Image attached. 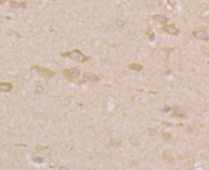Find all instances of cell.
Here are the masks:
<instances>
[{
    "label": "cell",
    "instance_id": "cell-7",
    "mask_svg": "<svg viewBox=\"0 0 209 170\" xmlns=\"http://www.w3.org/2000/svg\"><path fill=\"white\" fill-rule=\"evenodd\" d=\"M13 89V86L8 82H1L0 83V90L1 92H9Z\"/></svg>",
    "mask_w": 209,
    "mask_h": 170
},
{
    "label": "cell",
    "instance_id": "cell-3",
    "mask_svg": "<svg viewBox=\"0 0 209 170\" xmlns=\"http://www.w3.org/2000/svg\"><path fill=\"white\" fill-rule=\"evenodd\" d=\"M62 74L68 80L72 81L80 76V71L77 68H71L70 69H65L62 71Z\"/></svg>",
    "mask_w": 209,
    "mask_h": 170
},
{
    "label": "cell",
    "instance_id": "cell-8",
    "mask_svg": "<svg viewBox=\"0 0 209 170\" xmlns=\"http://www.w3.org/2000/svg\"><path fill=\"white\" fill-rule=\"evenodd\" d=\"M152 19L155 21L159 22V23L161 24H165L168 21V18L166 17V16H164L162 15H158V14L152 16Z\"/></svg>",
    "mask_w": 209,
    "mask_h": 170
},
{
    "label": "cell",
    "instance_id": "cell-6",
    "mask_svg": "<svg viewBox=\"0 0 209 170\" xmlns=\"http://www.w3.org/2000/svg\"><path fill=\"white\" fill-rule=\"evenodd\" d=\"M193 35L194 38H196L198 39H201L203 41H208L209 36L208 35L207 33L205 31L203 30H199V31H194L193 32Z\"/></svg>",
    "mask_w": 209,
    "mask_h": 170
},
{
    "label": "cell",
    "instance_id": "cell-16",
    "mask_svg": "<svg viewBox=\"0 0 209 170\" xmlns=\"http://www.w3.org/2000/svg\"><path fill=\"white\" fill-rule=\"evenodd\" d=\"M170 110H171V108H169V107H168V108H164V109H162V111L163 112L167 113V112H168L169 111H170Z\"/></svg>",
    "mask_w": 209,
    "mask_h": 170
},
{
    "label": "cell",
    "instance_id": "cell-9",
    "mask_svg": "<svg viewBox=\"0 0 209 170\" xmlns=\"http://www.w3.org/2000/svg\"><path fill=\"white\" fill-rule=\"evenodd\" d=\"M185 110L183 108L180 107V106H176L175 107V110L174 113L173 114V115L176 116V117H180V118H183L185 117Z\"/></svg>",
    "mask_w": 209,
    "mask_h": 170
},
{
    "label": "cell",
    "instance_id": "cell-17",
    "mask_svg": "<svg viewBox=\"0 0 209 170\" xmlns=\"http://www.w3.org/2000/svg\"><path fill=\"white\" fill-rule=\"evenodd\" d=\"M163 137L164 138L165 137V139L166 138L169 139V135L168 134V133H165V136H163Z\"/></svg>",
    "mask_w": 209,
    "mask_h": 170
},
{
    "label": "cell",
    "instance_id": "cell-11",
    "mask_svg": "<svg viewBox=\"0 0 209 170\" xmlns=\"http://www.w3.org/2000/svg\"><path fill=\"white\" fill-rule=\"evenodd\" d=\"M129 66L130 69L132 70H134V71H136V72H140V71L143 70V66H142V65L137 64V63L131 64Z\"/></svg>",
    "mask_w": 209,
    "mask_h": 170
},
{
    "label": "cell",
    "instance_id": "cell-15",
    "mask_svg": "<svg viewBox=\"0 0 209 170\" xmlns=\"http://www.w3.org/2000/svg\"><path fill=\"white\" fill-rule=\"evenodd\" d=\"M149 39L151 41H153L155 39V35L154 32H152L150 34H149Z\"/></svg>",
    "mask_w": 209,
    "mask_h": 170
},
{
    "label": "cell",
    "instance_id": "cell-2",
    "mask_svg": "<svg viewBox=\"0 0 209 170\" xmlns=\"http://www.w3.org/2000/svg\"><path fill=\"white\" fill-rule=\"evenodd\" d=\"M32 70H34L38 74L46 78H51L55 75V73L53 71L38 65L32 66Z\"/></svg>",
    "mask_w": 209,
    "mask_h": 170
},
{
    "label": "cell",
    "instance_id": "cell-10",
    "mask_svg": "<svg viewBox=\"0 0 209 170\" xmlns=\"http://www.w3.org/2000/svg\"><path fill=\"white\" fill-rule=\"evenodd\" d=\"M10 7L11 8H16V9H18V8H26V3L23 1L18 2L12 1L10 2Z\"/></svg>",
    "mask_w": 209,
    "mask_h": 170
},
{
    "label": "cell",
    "instance_id": "cell-13",
    "mask_svg": "<svg viewBox=\"0 0 209 170\" xmlns=\"http://www.w3.org/2000/svg\"><path fill=\"white\" fill-rule=\"evenodd\" d=\"M32 160L34 163H36L37 164H42L44 162V159L43 157H38V156H33L32 157Z\"/></svg>",
    "mask_w": 209,
    "mask_h": 170
},
{
    "label": "cell",
    "instance_id": "cell-14",
    "mask_svg": "<svg viewBox=\"0 0 209 170\" xmlns=\"http://www.w3.org/2000/svg\"><path fill=\"white\" fill-rule=\"evenodd\" d=\"M35 92L37 94H42L44 92V88L41 86H36L35 87Z\"/></svg>",
    "mask_w": 209,
    "mask_h": 170
},
{
    "label": "cell",
    "instance_id": "cell-4",
    "mask_svg": "<svg viewBox=\"0 0 209 170\" xmlns=\"http://www.w3.org/2000/svg\"><path fill=\"white\" fill-rule=\"evenodd\" d=\"M162 29L165 32L171 35L177 36L179 34L180 30L177 28L175 25L169 24V25H164L162 26Z\"/></svg>",
    "mask_w": 209,
    "mask_h": 170
},
{
    "label": "cell",
    "instance_id": "cell-1",
    "mask_svg": "<svg viewBox=\"0 0 209 170\" xmlns=\"http://www.w3.org/2000/svg\"><path fill=\"white\" fill-rule=\"evenodd\" d=\"M62 57H67L72 60L76 61L79 63H84V62L88 61L90 58L88 56H86L79 49H74L72 50L69 51V52L61 53L60 54Z\"/></svg>",
    "mask_w": 209,
    "mask_h": 170
},
{
    "label": "cell",
    "instance_id": "cell-5",
    "mask_svg": "<svg viewBox=\"0 0 209 170\" xmlns=\"http://www.w3.org/2000/svg\"><path fill=\"white\" fill-rule=\"evenodd\" d=\"M83 80L82 82H86V81H90L92 82H94V83H97L100 81V78L99 76L96 75L94 73H89V72H85L84 73L83 75Z\"/></svg>",
    "mask_w": 209,
    "mask_h": 170
},
{
    "label": "cell",
    "instance_id": "cell-12",
    "mask_svg": "<svg viewBox=\"0 0 209 170\" xmlns=\"http://www.w3.org/2000/svg\"><path fill=\"white\" fill-rule=\"evenodd\" d=\"M163 159L166 162H171V154L169 151H165L163 153Z\"/></svg>",
    "mask_w": 209,
    "mask_h": 170
}]
</instances>
